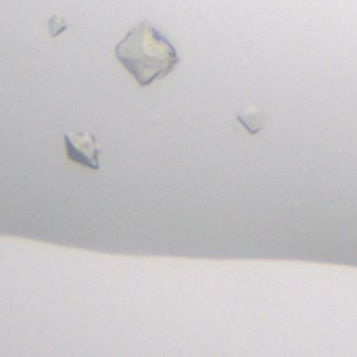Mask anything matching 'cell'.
<instances>
[{
	"instance_id": "1",
	"label": "cell",
	"mask_w": 357,
	"mask_h": 357,
	"mask_svg": "<svg viewBox=\"0 0 357 357\" xmlns=\"http://www.w3.org/2000/svg\"><path fill=\"white\" fill-rule=\"evenodd\" d=\"M115 56L142 88L169 75L180 63L174 44L151 21L132 27L115 46Z\"/></svg>"
},
{
	"instance_id": "2",
	"label": "cell",
	"mask_w": 357,
	"mask_h": 357,
	"mask_svg": "<svg viewBox=\"0 0 357 357\" xmlns=\"http://www.w3.org/2000/svg\"><path fill=\"white\" fill-rule=\"evenodd\" d=\"M63 140H65V153L69 161L90 167V169L100 167L98 163L100 149H98L96 138L90 132H65Z\"/></svg>"
},
{
	"instance_id": "3",
	"label": "cell",
	"mask_w": 357,
	"mask_h": 357,
	"mask_svg": "<svg viewBox=\"0 0 357 357\" xmlns=\"http://www.w3.org/2000/svg\"><path fill=\"white\" fill-rule=\"evenodd\" d=\"M238 121L251 132V134H257V132H261L264 130V126H266V115L257 109V107H249L247 111H243V113H238Z\"/></svg>"
},
{
	"instance_id": "4",
	"label": "cell",
	"mask_w": 357,
	"mask_h": 357,
	"mask_svg": "<svg viewBox=\"0 0 357 357\" xmlns=\"http://www.w3.org/2000/svg\"><path fill=\"white\" fill-rule=\"evenodd\" d=\"M48 27H50V36H52V38H56L63 29H67V23H65L59 15H54V17L48 21Z\"/></svg>"
}]
</instances>
